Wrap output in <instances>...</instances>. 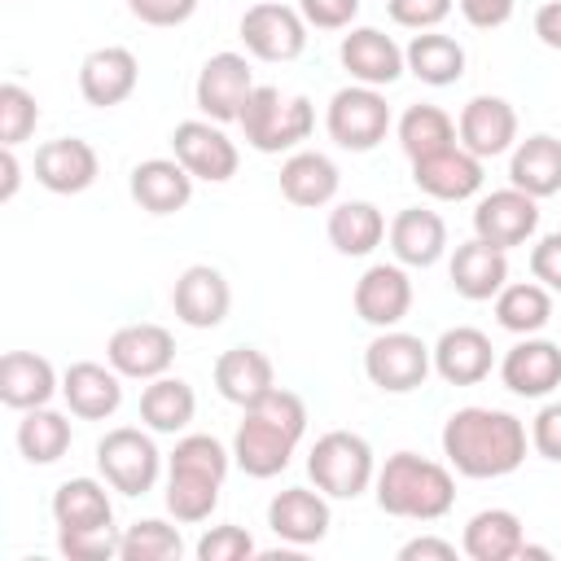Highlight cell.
<instances>
[{
  "label": "cell",
  "instance_id": "obj_29",
  "mask_svg": "<svg viewBox=\"0 0 561 561\" xmlns=\"http://www.w3.org/2000/svg\"><path fill=\"white\" fill-rule=\"evenodd\" d=\"M337 184H342V171L320 149H294L280 162V193H285V202H294L302 210L329 206L337 197Z\"/></svg>",
  "mask_w": 561,
  "mask_h": 561
},
{
  "label": "cell",
  "instance_id": "obj_13",
  "mask_svg": "<svg viewBox=\"0 0 561 561\" xmlns=\"http://www.w3.org/2000/svg\"><path fill=\"white\" fill-rule=\"evenodd\" d=\"M105 359L123 377H131V381H153V377L171 373V364H175V337H171V329H162L153 320L123 324V329L110 333Z\"/></svg>",
  "mask_w": 561,
  "mask_h": 561
},
{
  "label": "cell",
  "instance_id": "obj_12",
  "mask_svg": "<svg viewBox=\"0 0 561 561\" xmlns=\"http://www.w3.org/2000/svg\"><path fill=\"white\" fill-rule=\"evenodd\" d=\"M254 70L241 53H215L202 61L197 83H193V101L202 110V118L210 123H237L250 92H254Z\"/></svg>",
  "mask_w": 561,
  "mask_h": 561
},
{
  "label": "cell",
  "instance_id": "obj_37",
  "mask_svg": "<svg viewBox=\"0 0 561 561\" xmlns=\"http://www.w3.org/2000/svg\"><path fill=\"white\" fill-rule=\"evenodd\" d=\"M110 482L96 478H66L53 491V522L57 530H88V526H110L114 504H110Z\"/></svg>",
  "mask_w": 561,
  "mask_h": 561
},
{
  "label": "cell",
  "instance_id": "obj_14",
  "mask_svg": "<svg viewBox=\"0 0 561 561\" xmlns=\"http://www.w3.org/2000/svg\"><path fill=\"white\" fill-rule=\"evenodd\" d=\"M535 228H539V197H530L513 184L478 197V206H473V237H482L486 245H500V250L526 245L535 237Z\"/></svg>",
  "mask_w": 561,
  "mask_h": 561
},
{
  "label": "cell",
  "instance_id": "obj_43",
  "mask_svg": "<svg viewBox=\"0 0 561 561\" xmlns=\"http://www.w3.org/2000/svg\"><path fill=\"white\" fill-rule=\"evenodd\" d=\"M118 543H123V530L114 522L88 526V530H57V548L70 561H110V557H118Z\"/></svg>",
  "mask_w": 561,
  "mask_h": 561
},
{
  "label": "cell",
  "instance_id": "obj_1",
  "mask_svg": "<svg viewBox=\"0 0 561 561\" xmlns=\"http://www.w3.org/2000/svg\"><path fill=\"white\" fill-rule=\"evenodd\" d=\"M443 456L460 478H508L526 460V425L504 408H456L443 421Z\"/></svg>",
  "mask_w": 561,
  "mask_h": 561
},
{
  "label": "cell",
  "instance_id": "obj_53",
  "mask_svg": "<svg viewBox=\"0 0 561 561\" xmlns=\"http://www.w3.org/2000/svg\"><path fill=\"white\" fill-rule=\"evenodd\" d=\"M0 202H13V193H18V180H22V167H18V153L4 145L0 149Z\"/></svg>",
  "mask_w": 561,
  "mask_h": 561
},
{
  "label": "cell",
  "instance_id": "obj_17",
  "mask_svg": "<svg viewBox=\"0 0 561 561\" xmlns=\"http://www.w3.org/2000/svg\"><path fill=\"white\" fill-rule=\"evenodd\" d=\"M228 307H232V289H228L224 272L210 263L184 267L171 285V311L188 329H219L228 320Z\"/></svg>",
  "mask_w": 561,
  "mask_h": 561
},
{
  "label": "cell",
  "instance_id": "obj_4",
  "mask_svg": "<svg viewBox=\"0 0 561 561\" xmlns=\"http://www.w3.org/2000/svg\"><path fill=\"white\" fill-rule=\"evenodd\" d=\"M377 508L403 522H438L456 504V478L451 465H438L416 451H394L373 478Z\"/></svg>",
  "mask_w": 561,
  "mask_h": 561
},
{
  "label": "cell",
  "instance_id": "obj_19",
  "mask_svg": "<svg viewBox=\"0 0 561 561\" xmlns=\"http://www.w3.org/2000/svg\"><path fill=\"white\" fill-rule=\"evenodd\" d=\"M140 83V61L131 48L123 44H105V48H92L83 61H79V92L92 110H114L123 105Z\"/></svg>",
  "mask_w": 561,
  "mask_h": 561
},
{
  "label": "cell",
  "instance_id": "obj_3",
  "mask_svg": "<svg viewBox=\"0 0 561 561\" xmlns=\"http://www.w3.org/2000/svg\"><path fill=\"white\" fill-rule=\"evenodd\" d=\"M228 469H232V447H224L215 434H184L167 456V495H162L167 513L184 526L206 522L219 508Z\"/></svg>",
  "mask_w": 561,
  "mask_h": 561
},
{
  "label": "cell",
  "instance_id": "obj_2",
  "mask_svg": "<svg viewBox=\"0 0 561 561\" xmlns=\"http://www.w3.org/2000/svg\"><path fill=\"white\" fill-rule=\"evenodd\" d=\"M302 434H307V403L294 390L276 386L259 403L241 408V425L232 434V465L245 478H276L289 469Z\"/></svg>",
  "mask_w": 561,
  "mask_h": 561
},
{
  "label": "cell",
  "instance_id": "obj_35",
  "mask_svg": "<svg viewBox=\"0 0 561 561\" xmlns=\"http://www.w3.org/2000/svg\"><path fill=\"white\" fill-rule=\"evenodd\" d=\"M408 75H416L430 88H451L465 79V48L443 31H416L403 48Z\"/></svg>",
  "mask_w": 561,
  "mask_h": 561
},
{
  "label": "cell",
  "instance_id": "obj_50",
  "mask_svg": "<svg viewBox=\"0 0 561 561\" xmlns=\"http://www.w3.org/2000/svg\"><path fill=\"white\" fill-rule=\"evenodd\" d=\"M456 9L465 13L469 26H478V31H495V26H504V22L513 18L517 0H456Z\"/></svg>",
  "mask_w": 561,
  "mask_h": 561
},
{
  "label": "cell",
  "instance_id": "obj_47",
  "mask_svg": "<svg viewBox=\"0 0 561 561\" xmlns=\"http://www.w3.org/2000/svg\"><path fill=\"white\" fill-rule=\"evenodd\" d=\"M530 447L543 456V460H557L561 465V399L543 403L530 421Z\"/></svg>",
  "mask_w": 561,
  "mask_h": 561
},
{
  "label": "cell",
  "instance_id": "obj_23",
  "mask_svg": "<svg viewBox=\"0 0 561 561\" xmlns=\"http://www.w3.org/2000/svg\"><path fill=\"white\" fill-rule=\"evenodd\" d=\"M61 399H66L70 416H79V421H105L123 403V373L110 359L105 364L79 359V364H70L61 373Z\"/></svg>",
  "mask_w": 561,
  "mask_h": 561
},
{
  "label": "cell",
  "instance_id": "obj_34",
  "mask_svg": "<svg viewBox=\"0 0 561 561\" xmlns=\"http://www.w3.org/2000/svg\"><path fill=\"white\" fill-rule=\"evenodd\" d=\"M193 416H197V394H193V386L184 377L162 373V377L145 381V390H140V421H145V430H153V434H184L193 425Z\"/></svg>",
  "mask_w": 561,
  "mask_h": 561
},
{
  "label": "cell",
  "instance_id": "obj_15",
  "mask_svg": "<svg viewBox=\"0 0 561 561\" xmlns=\"http://www.w3.org/2000/svg\"><path fill=\"white\" fill-rule=\"evenodd\" d=\"M456 140L460 149H469L473 158H500L517 145V110L504 101V96H469L460 118H456Z\"/></svg>",
  "mask_w": 561,
  "mask_h": 561
},
{
  "label": "cell",
  "instance_id": "obj_8",
  "mask_svg": "<svg viewBox=\"0 0 561 561\" xmlns=\"http://www.w3.org/2000/svg\"><path fill=\"white\" fill-rule=\"evenodd\" d=\"M434 368V351L403 329H381L368 346H364V377L381 390V394H412L425 386Z\"/></svg>",
  "mask_w": 561,
  "mask_h": 561
},
{
  "label": "cell",
  "instance_id": "obj_51",
  "mask_svg": "<svg viewBox=\"0 0 561 561\" xmlns=\"http://www.w3.org/2000/svg\"><path fill=\"white\" fill-rule=\"evenodd\" d=\"M399 561H456V543L438 535H416L399 548Z\"/></svg>",
  "mask_w": 561,
  "mask_h": 561
},
{
  "label": "cell",
  "instance_id": "obj_28",
  "mask_svg": "<svg viewBox=\"0 0 561 561\" xmlns=\"http://www.w3.org/2000/svg\"><path fill=\"white\" fill-rule=\"evenodd\" d=\"M430 351H434V373L447 386H478V381L491 377V364H495L491 337L482 329H473V324L447 329Z\"/></svg>",
  "mask_w": 561,
  "mask_h": 561
},
{
  "label": "cell",
  "instance_id": "obj_27",
  "mask_svg": "<svg viewBox=\"0 0 561 561\" xmlns=\"http://www.w3.org/2000/svg\"><path fill=\"white\" fill-rule=\"evenodd\" d=\"M447 276H451V289H456L460 298L486 302V298H495V294L508 285V250L486 245L482 237L460 241V245L451 250Z\"/></svg>",
  "mask_w": 561,
  "mask_h": 561
},
{
  "label": "cell",
  "instance_id": "obj_49",
  "mask_svg": "<svg viewBox=\"0 0 561 561\" xmlns=\"http://www.w3.org/2000/svg\"><path fill=\"white\" fill-rule=\"evenodd\" d=\"M530 276H535L543 289L561 294V232L539 237V245L530 250Z\"/></svg>",
  "mask_w": 561,
  "mask_h": 561
},
{
  "label": "cell",
  "instance_id": "obj_18",
  "mask_svg": "<svg viewBox=\"0 0 561 561\" xmlns=\"http://www.w3.org/2000/svg\"><path fill=\"white\" fill-rule=\"evenodd\" d=\"M267 526L276 539L294 543V548H311L329 535L333 526V508H329V495L316 486H285L272 495L267 504Z\"/></svg>",
  "mask_w": 561,
  "mask_h": 561
},
{
  "label": "cell",
  "instance_id": "obj_24",
  "mask_svg": "<svg viewBox=\"0 0 561 561\" xmlns=\"http://www.w3.org/2000/svg\"><path fill=\"white\" fill-rule=\"evenodd\" d=\"M482 180H486L482 175V158H473L460 145L412 162V184L434 202H465V197H473L482 188Z\"/></svg>",
  "mask_w": 561,
  "mask_h": 561
},
{
  "label": "cell",
  "instance_id": "obj_9",
  "mask_svg": "<svg viewBox=\"0 0 561 561\" xmlns=\"http://www.w3.org/2000/svg\"><path fill=\"white\" fill-rule=\"evenodd\" d=\"M390 105L381 96V88H364V83H351V88H337L329 110H324V127H329V140L337 149H351V153H368L386 140L390 131Z\"/></svg>",
  "mask_w": 561,
  "mask_h": 561
},
{
  "label": "cell",
  "instance_id": "obj_31",
  "mask_svg": "<svg viewBox=\"0 0 561 561\" xmlns=\"http://www.w3.org/2000/svg\"><path fill=\"white\" fill-rule=\"evenodd\" d=\"M53 394H61L57 368L35 351H9L0 359V403L13 412L44 408Z\"/></svg>",
  "mask_w": 561,
  "mask_h": 561
},
{
  "label": "cell",
  "instance_id": "obj_39",
  "mask_svg": "<svg viewBox=\"0 0 561 561\" xmlns=\"http://www.w3.org/2000/svg\"><path fill=\"white\" fill-rule=\"evenodd\" d=\"M552 320V289H543L539 280H513L495 294V324L530 337Z\"/></svg>",
  "mask_w": 561,
  "mask_h": 561
},
{
  "label": "cell",
  "instance_id": "obj_11",
  "mask_svg": "<svg viewBox=\"0 0 561 561\" xmlns=\"http://www.w3.org/2000/svg\"><path fill=\"white\" fill-rule=\"evenodd\" d=\"M171 153L184 162V171L193 180H206V184H228L237 175V167H241L237 140L224 131V123H210V118H184V123H175Z\"/></svg>",
  "mask_w": 561,
  "mask_h": 561
},
{
  "label": "cell",
  "instance_id": "obj_41",
  "mask_svg": "<svg viewBox=\"0 0 561 561\" xmlns=\"http://www.w3.org/2000/svg\"><path fill=\"white\" fill-rule=\"evenodd\" d=\"M118 557L123 561H180L184 557V535L162 517H140L123 530Z\"/></svg>",
  "mask_w": 561,
  "mask_h": 561
},
{
  "label": "cell",
  "instance_id": "obj_40",
  "mask_svg": "<svg viewBox=\"0 0 561 561\" xmlns=\"http://www.w3.org/2000/svg\"><path fill=\"white\" fill-rule=\"evenodd\" d=\"M394 131H399V149L408 153V162L460 145V140H456V123H451V114L438 110V105H408V110L399 114Z\"/></svg>",
  "mask_w": 561,
  "mask_h": 561
},
{
  "label": "cell",
  "instance_id": "obj_32",
  "mask_svg": "<svg viewBox=\"0 0 561 561\" xmlns=\"http://www.w3.org/2000/svg\"><path fill=\"white\" fill-rule=\"evenodd\" d=\"M508 184L530 197H557L561 193V140L548 131H535L508 149Z\"/></svg>",
  "mask_w": 561,
  "mask_h": 561
},
{
  "label": "cell",
  "instance_id": "obj_6",
  "mask_svg": "<svg viewBox=\"0 0 561 561\" xmlns=\"http://www.w3.org/2000/svg\"><path fill=\"white\" fill-rule=\"evenodd\" d=\"M307 478L329 495V500H359L373 478H377V460L364 434L355 430H329L311 443L307 451Z\"/></svg>",
  "mask_w": 561,
  "mask_h": 561
},
{
  "label": "cell",
  "instance_id": "obj_5",
  "mask_svg": "<svg viewBox=\"0 0 561 561\" xmlns=\"http://www.w3.org/2000/svg\"><path fill=\"white\" fill-rule=\"evenodd\" d=\"M237 123H241L250 149H259V153H294L311 136L316 110H311L307 96H280V88L259 83Z\"/></svg>",
  "mask_w": 561,
  "mask_h": 561
},
{
  "label": "cell",
  "instance_id": "obj_22",
  "mask_svg": "<svg viewBox=\"0 0 561 561\" xmlns=\"http://www.w3.org/2000/svg\"><path fill=\"white\" fill-rule=\"evenodd\" d=\"M337 61L364 88H390L408 70L403 48L377 26H351V35H342L337 44Z\"/></svg>",
  "mask_w": 561,
  "mask_h": 561
},
{
  "label": "cell",
  "instance_id": "obj_36",
  "mask_svg": "<svg viewBox=\"0 0 561 561\" xmlns=\"http://www.w3.org/2000/svg\"><path fill=\"white\" fill-rule=\"evenodd\" d=\"M386 228H390V224H386V215H381L373 202H337V206L329 210V224H324L329 245H333L337 254H346V259L373 254V250L381 245Z\"/></svg>",
  "mask_w": 561,
  "mask_h": 561
},
{
  "label": "cell",
  "instance_id": "obj_21",
  "mask_svg": "<svg viewBox=\"0 0 561 561\" xmlns=\"http://www.w3.org/2000/svg\"><path fill=\"white\" fill-rule=\"evenodd\" d=\"M500 381L517 399H548L561 386V346L548 342V337H539V333L522 337L517 346L504 351Z\"/></svg>",
  "mask_w": 561,
  "mask_h": 561
},
{
  "label": "cell",
  "instance_id": "obj_10",
  "mask_svg": "<svg viewBox=\"0 0 561 561\" xmlns=\"http://www.w3.org/2000/svg\"><path fill=\"white\" fill-rule=\"evenodd\" d=\"M241 44L250 57L259 61H294L307 48V22L298 13V4H280V0H259L241 13Z\"/></svg>",
  "mask_w": 561,
  "mask_h": 561
},
{
  "label": "cell",
  "instance_id": "obj_46",
  "mask_svg": "<svg viewBox=\"0 0 561 561\" xmlns=\"http://www.w3.org/2000/svg\"><path fill=\"white\" fill-rule=\"evenodd\" d=\"M298 13L316 31H346L359 18V0H298Z\"/></svg>",
  "mask_w": 561,
  "mask_h": 561
},
{
  "label": "cell",
  "instance_id": "obj_44",
  "mask_svg": "<svg viewBox=\"0 0 561 561\" xmlns=\"http://www.w3.org/2000/svg\"><path fill=\"white\" fill-rule=\"evenodd\" d=\"M254 557V535L245 526H210L197 539V561H245Z\"/></svg>",
  "mask_w": 561,
  "mask_h": 561
},
{
  "label": "cell",
  "instance_id": "obj_45",
  "mask_svg": "<svg viewBox=\"0 0 561 561\" xmlns=\"http://www.w3.org/2000/svg\"><path fill=\"white\" fill-rule=\"evenodd\" d=\"M456 0H386V13L394 26L408 31H438V22L451 13Z\"/></svg>",
  "mask_w": 561,
  "mask_h": 561
},
{
  "label": "cell",
  "instance_id": "obj_25",
  "mask_svg": "<svg viewBox=\"0 0 561 561\" xmlns=\"http://www.w3.org/2000/svg\"><path fill=\"white\" fill-rule=\"evenodd\" d=\"M390 254L403 267H434L447 254V224L430 206H403L386 228Z\"/></svg>",
  "mask_w": 561,
  "mask_h": 561
},
{
  "label": "cell",
  "instance_id": "obj_7",
  "mask_svg": "<svg viewBox=\"0 0 561 561\" xmlns=\"http://www.w3.org/2000/svg\"><path fill=\"white\" fill-rule=\"evenodd\" d=\"M96 469L118 495H145L162 478V451L153 443V430L118 425L96 443Z\"/></svg>",
  "mask_w": 561,
  "mask_h": 561
},
{
  "label": "cell",
  "instance_id": "obj_48",
  "mask_svg": "<svg viewBox=\"0 0 561 561\" xmlns=\"http://www.w3.org/2000/svg\"><path fill=\"white\" fill-rule=\"evenodd\" d=\"M127 9L145 26H180L197 13V0H127Z\"/></svg>",
  "mask_w": 561,
  "mask_h": 561
},
{
  "label": "cell",
  "instance_id": "obj_30",
  "mask_svg": "<svg viewBox=\"0 0 561 561\" xmlns=\"http://www.w3.org/2000/svg\"><path fill=\"white\" fill-rule=\"evenodd\" d=\"M210 377H215V390H219L228 403H237V408H250V403H259L267 390H276V368H272V359H267L259 346H228V351L215 359Z\"/></svg>",
  "mask_w": 561,
  "mask_h": 561
},
{
  "label": "cell",
  "instance_id": "obj_20",
  "mask_svg": "<svg viewBox=\"0 0 561 561\" xmlns=\"http://www.w3.org/2000/svg\"><path fill=\"white\" fill-rule=\"evenodd\" d=\"M355 316L373 329H399V320L412 311V280L403 263H373L355 280Z\"/></svg>",
  "mask_w": 561,
  "mask_h": 561
},
{
  "label": "cell",
  "instance_id": "obj_26",
  "mask_svg": "<svg viewBox=\"0 0 561 561\" xmlns=\"http://www.w3.org/2000/svg\"><path fill=\"white\" fill-rule=\"evenodd\" d=\"M127 193L149 215H175L193 202V175L184 171L180 158H145L131 167Z\"/></svg>",
  "mask_w": 561,
  "mask_h": 561
},
{
  "label": "cell",
  "instance_id": "obj_33",
  "mask_svg": "<svg viewBox=\"0 0 561 561\" xmlns=\"http://www.w3.org/2000/svg\"><path fill=\"white\" fill-rule=\"evenodd\" d=\"M522 543H526V530L513 508H482L465 522V535H460V552L469 561H513L522 557Z\"/></svg>",
  "mask_w": 561,
  "mask_h": 561
},
{
  "label": "cell",
  "instance_id": "obj_38",
  "mask_svg": "<svg viewBox=\"0 0 561 561\" xmlns=\"http://www.w3.org/2000/svg\"><path fill=\"white\" fill-rule=\"evenodd\" d=\"M70 416L53 412L48 403L44 408H26L22 421H18V451L26 465H57L66 451H70Z\"/></svg>",
  "mask_w": 561,
  "mask_h": 561
},
{
  "label": "cell",
  "instance_id": "obj_52",
  "mask_svg": "<svg viewBox=\"0 0 561 561\" xmlns=\"http://www.w3.org/2000/svg\"><path fill=\"white\" fill-rule=\"evenodd\" d=\"M535 35L543 48H557L561 53V0H548L535 9Z\"/></svg>",
  "mask_w": 561,
  "mask_h": 561
},
{
  "label": "cell",
  "instance_id": "obj_42",
  "mask_svg": "<svg viewBox=\"0 0 561 561\" xmlns=\"http://www.w3.org/2000/svg\"><path fill=\"white\" fill-rule=\"evenodd\" d=\"M39 123V105L22 83H0V145L18 149Z\"/></svg>",
  "mask_w": 561,
  "mask_h": 561
},
{
  "label": "cell",
  "instance_id": "obj_16",
  "mask_svg": "<svg viewBox=\"0 0 561 561\" xmlns=\"http://www.w3.org/2000/svg\"><path fill=\"white\" fill-rule=\"evenodd\" d=\"M96 175H101V158L83 136H57L35 149V184L57 197H75L92 188Z\"/></svg>",
  "mask_w": 561,
  "mask_h": 561
}]
</instances>
